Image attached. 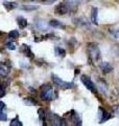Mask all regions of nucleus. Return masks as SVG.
Returning <instances> with one entry per match:
<instances>
[{
  "instance_id": "nucleus-2",
  "label": "nucleus",
  "mask_w": 119,
  "mask_h": 126,
  "mask_svg": "<svg viewBox=\"0 0 119 126\" xmlns=\"http://www.w3.org/2000/svg\"><path fill=\"white\" fill-rule=\"evenodd\" d=\"M40 98L43 100V101H50L54 98V93L51 86L46 84V85H43L41 86V94H40Z\"/></svg>"
},
{
  "instance_id": "nucleus-19",
  "label": "nucleus",
  "mask_w": 119,
  "mask_h": 126,
  "mask_svg": "<svg viewBox=\"0 0 119 126\" xmlns=\"http://www.w3.org/2000/svg\"><path fill=\"white\" fill-rule=\"evenodd\" d=\"M18 37H19V32L18 31L13 30L9 33V38L10 39H18Z\"/></svg>"
},
{
  "instance_id": "nucleus-27",
  "label": "nucleus",
  "mask_w": 119,
  "mask_h": 126,
  "mask_svg": "<svg viewBox=\"0 0 119 126\" xmlns=\"http://www.w3.org/2000/svg\"><path fill=\"white\" fill-rule=\"evenodd\" d=\"M38 2L40 3H44V4H52L54 1H57V0H37Z\"/></svg>"
},
{
  "instance_id": "nucleus-3",
  "label": "nucleus",
  "mask_w": 119,
  "mask_h": 126,
  "mask_svg": "<svg viewBox=\"0 0 119 126\" xmlns=\"http://www.w3.org/2000/svg\"><path fill=\"white\" fill-rule=\"evenodd\" d=\"M51 79H52V82L53 83L59 86V87H61V88H64V89H71V88H73L74 87V83L73 82H66L64 80H62L60 77H58L57 75H54L52 74L51 75Z\"/></svg>"
},
{
  "instance_id": "nucleus-18",
  "label": "nucleus",
  "mask_w": 119,
  "mask_h": 126,
  "mask_svg": "<svg viewBox=\"0 0 119 126\" xmlns=\"http://www.w3.org/2000/svg\"><path fill=\"white\" fill-rule=\"evenodd\" d=\"M38 116H39L40 121H44L45 118H46V112H45V110L43 109V108H39V109H38Z\"/></svg>"
},
{
  "instance_id": "nucleus-1",
  "label": "nucleus",
  "mask_w": 119,
  "mask_h": 126,
  "mask_svg": "<svg viewBox=\"0 0 119 126\" xmlns=\"http://www.w3.org/2000/svg\"><path fill=\"white\" fill-rule=\"evenodd\" d=\"M88 58L91 64L96 63L100 59V50L97 44L95 43H89L88 44Z\"/></svg>"
},
{
  "instance_id": "nucleus-30",
  "label": "nucleus",
  "mask_w": 119,
  "mask_h": 126,
  "mask_svg": "<svg viewBox=\"0 0 119 126\" xmlns=\"http://www.w3.org/2000/svg\"><path fill=\"white\" fill-rule=\"evenodd\" d=\"M114 111H115V113H116L117 116H119V104H118L117 106H115V108H114Z\"/></svg>"
},
{
  "instance_id": "nucleus-17",
  "label": "nucleus",
  "mask_w": 119,
  "mask_h": 126,
  "mask_svg": "<svg viewBox=\"0 0 119 126\" xmlns=\"http://www.w3.org/2000/svg\"><path fill=\"white\" fill-rule=\"evenodd\" d=\"M110 118H111V113H109L107 110L104 109V111H102V115H101V118H100V120H99V122H100V123H104V122L108 121Z\"/></svg>"
},
{
  "instance_id": "nucleus-16",
  "label": "nucleus",
  "mask_w": 119,
  "mask_h": 126,
  "mask_svg": "<svg viewBox=\"0 0 119 126\" xmlns=\"http://www.w3.org/2000/svg\"><path fill=\"white\" fill-rule=\"evenodd\" d=\"M49 26L57 29V27H64V24H62V23L59 20H57V19H52V20L49 21Z\"/></svg>"
},
{
  "instance_id": "nucleus-15",
  "label": "nucleus",
  "mask_w": 119,
  "mask_h": 126,
  "mask_svg": "<svg viewBox=\"0 0 119 126\" xmlns=\"http://www.w3.org/2000/svg\"><path fill=\"white\" fill-rule=\"evenodd\" d=\"M54 52H55V54H57L59 57L64 58L66 56V50L64 48H62V47H60V46L54 47Z\"/></svg>"
},
{
  "instance_id": "nucleus-9",
  "label": "nucleus",
  "mask_w": 119,
  "mask_h": 126,
  "mask_svg": "<svg viewBox=\"0 0 119 126\" xmlns=\"http://www.w3.org/2000/svg\"><path fill=\"white\" fill-rule=\"evenodd\" d=\"M21 52L23 55H25V56L27 58H30V59H33L35 57V55L34 53L31 52V49H30V47L27 45V44H22L21 45Z\"/></svg>"
},
{
  "instance_id": "nucleus-11",
  "label": "nucleus",
  "mask_w": 119,
  "mask_h": 126,
  "mask_svg": "<svg viewBox=\"0 0 119 126\" xmlns=\"http://www.w3.org/2000/svg\"><path fill=\"white\" fill-rule=\"evenodd\" d=\"M99 67H100L101 72L104 74H109L113 70V66L111 65V63H109V62H101Z\"/></svg>"
},
{
  "instance_id": "nucleus-6",
  "label": "nucleus",
  "mask_w": 119,
  "mask_h": 126,
  "mask_svg": "<svg viewBox=\"0 0 119 126\" xmlns=\"http://www.w3.org/2000/svg\"><path fill=\"white\" fill-rule=\"evenodd\" d=\"M54 12H55V14H58V15H65L69 12V7L66 4V2H62L55 6Z\"/></svg>"
},
{
  "instance_id": "nucleus-26",
  "label": "nucleus",
  "mask_w": 119,
  "mask_h": 126,
  "mask_svg": "<svg viewBox=\"0 0 119 126\" xmlns=\"http://www.w3.org/2000/svg\"><path fill=\"white\" fill-rule=\"evenodd\" d=\"M7 120V116L3 110H0V121H6Z\"/></svg>"
},
{
  "instance_id": "nucleus-23",
  "label": "nucleus",
  "mask_w": 119,
  "mask_h": 126,
  "mask_svg": "<svg viewBox=\"0 0 119 126\" xmlns=\"http://www.w3.org/2000/svg\"><path fill=\"white\" fill-rule=\"evenodd\" d=\"M24 103L26 105H37V102H36L34 99H31V98H27V99H24Z\"/></svg>"
},
{
  "instance_id": "nucleus-24",
  "label": "nucleus",
  "mask_w": 119,
  "mask_h": 126,
  "mask_svg": "<svg viewBox=\"0 0 119 126\" xmlns=\"http://www.w3.org/2000/svg\"><path fill=\"white\" fill-rule=\"evenodd\" d=\"M98 88H99V90L102 93V94H106L107 93V85L105 84V83H102V82H100V84H99V86H98Z\"/></svg>"
},
{
  "instance_id": "nucleus-20",
  "label": "nucleus",
  "mask_w": 119,
  "mask_h": 126,
  "mask_svg": "<svg viewBox=\"0 0 119 126\" xmlns=\"http://www.w3.org/2000/svg\"><path fill=\"white\" fill-rule=\"evenodd\" d=\"M21 10L23 11H36V10H38V6L37 5H22L21 6Z\"/></svg>"
},
{
  "instance_id": "nucleus-28",
  "label": "nucleus",
  "mask_w": 119,
  "mask_h": 126,
  "mask_svg": "<svg viewBox=\"0 0 119 126\" xmlns=\"http://www.w3.org/2000/svg\"><path fill=\"white\" fill-rule=\"evenodd\" d=\"M111 34H112V36H113L115 39H119V30L111 32Z\"/></svg>"
},
{
  "instance_id": "nucleus-21",
  "label": "nucleus",
  "mask_w": 119,
  "mask_h": 126,
  "mask_svg": "<svg viewBox=\"0 0 119 126\" xmlns=\"http://www.w3.org/2000/svg\"><path fill=\"white\" fill-rule=\"evenodd\" d=\"M11 126H22V122L19 120L18 117H16L14 120H12V122L10 123Z\"/></svg>"
},
{
  "instance_id": "nucleus-22",
  "label": "nucleus",
  "mask_w": 119,
  "mask_h": 126,
  "mask_svg": "<svg viewBox=\"0 0 119 126\" xmlns=\"http://www.w3.org/2000/svg\"><path fill=\"white\" fill-rule=\"evenodd\" d=\"M5 47L7 49H10V50H15L16 49V44L14 42H12V41H10V42H7L6 44H5Z\"/></svg>"
},
{
  "instance_id": "nucleus-14",
  "label": "nucleus",
  "mask_w": 119,
  "mask_h": 126,
  "mask_svg": "<svg viewBox=\"0 0 119 126\" xmlns=\"http://www.w3.org/2000/svg\"><path fill=\"white\" fill-rule=\"evenodd\" d=\"M17 23H18L20 29H25V27L27 26V24H28L27 20L25 18H23V17H18L17 18Z\"/></svg>"
},
{
  "instance_id": "nucleus-13",
  "label": "nucleus",
  "mask_w": 119,
  "mask_h": 126,
  "mask_svg": "<svg viewBox=\"0 0 119 126\" xmlns=\"http://www.w3.org/2000/svg\"><path fill=\"white\" fill-rule=\"evenodd\" d=\"M3 6H4L7 11H12V10L16 9V7L18 6V4H17L16 2H12V1H4V2H3Z\"/></svg>"
},
{
  "instance_id": "nucleus-29",
  "label": "nucleus",
  "mask_w": 119,
  "mask_h": 126,
  "mask_svg": "<svg viewBox=\"0 0 119 126\" xmlns=\"http://www.w3.org/2000/svg\"><path fill=\"white\" fill-rule=\"evenodd\" d=\"M5 108V103L2 101H0V110H3Z\"/></svg>"
},
{
  "instance_id": "nucleus-32",
  "label": "nucleus",
  "mask_w": 119,
  "mask_h": 126,
  "mask_svg": "<svg viewBox=\"0 0 119 126\" xmlns=\"http://www.w3.org/2000/svg\"><path fill=\"white\" fill-rule=\"evenodd\" d=\"M1 35H2V33H1V32H0V36H1Z\"/></svg>"
},
{
  "instance_id": "nucleus-31",
  "label": "nucleus",
  "mask_w": 119,
  "mask_h": 126,
  "mask_svg": "<svg viewBox=\"0 0 119 126\" xmlns=\"http://www.w3.org/2000/svg\"><path fill=\"white\" fill-rule=\"evenodd\" d=\"M117 54H118V56H119V48H118V50H117Z\"/></svg>"
},
{
  "instance_id": "nucleus-7",
  "label": "nucleus",
  "mask_w": 119,
  "mask_h": 126,
  "mask_svg": "<svg viewBox=\"0 0 119 126\" xmlns=\"http://www.w3.org/2000/svg\"><path fill=\"white\" fill-rule=\"evenodd\" d=\"M69 116H70V121L72 122L73 125H75V126L82 125V119L77 112H75L74 110H71L69 112Z\"/></svg>"
},
{
  "instance_id": "nucleus-33",
  "label": "nucleus",
  "mask_w": 119,
  "mask_h": 126,
  "mask_svg": "<svg viewBox=\"0 0 119 126\" xmlns=\"http://www.w3.org/2000/svg\"><path fill=\"white\" fill-rule=\"evenodd\" d=\"M0 83H1V82H0Z\"/></svg>"
},
{
  "instance_id": "nucleus-25",
  "label": "nucleus",
  "mask_w": 119,
  "mask_h": 126,
  "mask_svg": "<svg viewBox=\"0 0 119 126\" xmlns=\"http://www.w3.org/2000/svg\"><path fill=\"white\" fill-rule=\"evenodd\" d=\"M5 94V86L4 84L0 83V98H2Z\"/></svg>"
},
{
  "instance_id": "nucleus-10",
  "label": "nucleus",
  "mask_w": 119,
  "mask_h": 126,
  "mask_svg": "<svg viewBox=\"0 0 119 126\" xmlns=\"http://www.w3.org/2000/svg\"><path fill=\"white\" fill-rule=\"evenodd\" d=\"M11 65H6V63L1 62L0 63V76L1 77H6L10 73Z\"/></svg>"
},
{
  "instance_id": "nucleus-12",
  "label": "nucleus",
  "mask_w": 119,
  "mask_h": 126,
  "mask_svg": "<svg viewBox=\"0 0 119 126\" xmlns=\"http://www.w3.org/2000/svg\"><path fill=\"white\" fill-rule=\"evenodd\" d=\"M74 23L77 24L78 26L81 27H85V29H89L90 27V23L88 20H86L85 18H76L74 19Z\"/></svg>"
},
{
  "instance_id": "nucleus-8",
  "label": "nucleus",
  "mask_w": 119,
  "mask_h": 126,
  "mask_svg": "<svg viewBox=\"0 0 119 126\" xmlns=\"http://www.w3.org/2000/svg\"><path fill=\"white\" fill-rule=\"evenodd\" d=\"M91 23L94 25L98 24V9L95 6L91 9Z\"/></svg>"
},
{
  "instance_id": "nucleus-5",
  "label": "nucleus",
  "mask_w": 119,
  "mask_h": 126,
  "mask_svg": "<svg viewBox=\"0 0 119 126\" xmlns=\"http://www.w3.org/2000/svg\"><path fill=\"white\" fill-rule=\"evenodd\" d=\"M81 80L83 82V84H84L86 86V88H88L90 92H92L93 94L96 93V89H95V85L94 83L92 82V80L88 77V76H86V75H83V76L81 77Z\"/></svg>"
},
{
  "instance_id": "nucleus-4",
  "label": "nucleus",
  "mask_w": 119,
  "mask_h": 126,
  "mask_svg": "<svg viewBox=\"0 0 119 126\" xmlns=\"http://www.w3.org/2000/svg\"><path fill=\"white\" fill-rule=\"evenodd\" d=\"M48 120L50 122H52V125H55V126H65L66 125L65 120L53 112L48 113Z\"/></svg>"
}]
</instances>
